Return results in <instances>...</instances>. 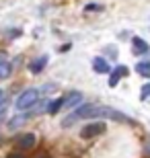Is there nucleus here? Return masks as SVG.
<instances>
[{
    "label": "nucleus",
    "instance_id": "obj_9",
    "mask_svg": "<svg viewBox=\"0 0 150 158\" xmlns=\"http://www.w3.org/2000/svg\"><path fill=\"white\" fill-rule=\"evenodd\" d=\"M11 74H12V66L2 60V62H0V80H6Z\"/></svg>",
    "mask_w": 150,
    "mask_h": 158
},
{
    "label": "nucleus",
    "instance_id": "obj_18",
    "mask_svg": "<svg viewBox=\"0 0 150 158\" xmlns=\"http://www.w3.org/2000/svg\"><path fill=\"white\" fill-rule=\"evenodd\" d=\"M2 99H4V93H2V88H0V103H2Z\"/></svg>",
    "mask_w": 150,
    "mask_h": 158
},
{
    "label": "nucleus",
    "instance_id": "obj_17",
    "mask_svg": "<svg viewBox=\"0 0 150 158\" xmlns=\"http://www.w3.org/2000/svg\"><path fill=\"white\" fill-rule=\"evenodd\" d=\"M8 158H23V156H21V154H17V152H12V154H11Z\"/></svg>",
    "mask_w": 150,
    "mask_h": 158
},
{
    "label": "nucleus",
    "instance_id": "obj_3",
    "mask_svg": "<svg viewBox=\"0 0 150 158\" xmlns=\"http://www.w3.org/2000/svg\"><path fill=\"white\" fill-rule=\"evenodd\" d=\"M103 131H105V123L103 121H92V123H88V125H84V127H82L80 135L84 138V140H91V138H95V135H99V134H103Z\"/></svg>",
    "mask_w": 150,
    "mask_h": 158
},
{
    "label": "nucleus",
    "instance_id": "obj_4",
    "mask_svg": "<svg viewBox=\"0 0 150 158\" xmlns=\"http://www.w3.org/2000/svg\"><path fill=\"white\" fill-rule=\"evenodd\" d=\"M82 105V93H78V90H72V93H68L66 97H64V105L66 109H74V107Z\"/></svg>",
    "mask_w": 150,
    "mask_h": 158
},
{
    "label": "nucleus",
    "instance_id": "obj_19",
    "mask_svg": "<svg viewBox=\"0 0 150 158\" xmlns=\"http://www.w3.org/2000/svg\"><path fill=\"white\" fill-rule=\"evenodd\" d=\"M45 158H47V156H45Z\"/></svg>",
    "mask_w": 150,
    "mask_h": 158
},
{
    "label": "nucleus",
    "instance_id": "obj_2",
    "mask_svg": "<svg viewBox=\"0 0 150 158\" xmlns=\"http://www.w3.org/2000/svg\"><path fill=\"white\" fill-rule=\"evenodd\" d=\"M37 99H39V93L35 90V88H29V90H25L21 97L17 99L15 107H17V111H29L37 105Z\"/></svg>",
    "mask_w": 150,
    "mask_h": 158
},
{
    "label": "nucleus",
    "instance_id": "obj_13",
    "mask_svg": "<svg viewBox=\"0 0 150 158\" xmlns=\"http://www.w3.org/2000/svg\"><path fill=\"white\" fill-rule=\"evenodd\" d=\"M113 72L121 78V76H127V72H130V70H127V66H115V70H113Z\"/></svg>",
    "mask_w": 150,
    "mask_h": 158
},
{
    "label": "nucleus",
    "instance_id": "obj_11",
    "mask_svg": "<svg viewBox=\"0 0 150 158\" xmlns=\"http://www.w3.org/2000/svg\"><path fill=\"white\" fill-rule=\"evenodd\" d=\"M64 105V99H56V101H49V103H47V113H56L60 109V107Z\"/></svg>",
    "mask_w": 150,
    "mask_h": 158
},
{
    "label": "nucleus",
    "instance_id": "obj_10",
    "mask_svg": "<svg viewBox=\"0 0 150 158\" xmlns=\"http://www.w3.org/2000/svg\"><path fill=\"white\" fill-rule=\"evenodd\" d=\"M136 72H138L140 76L150 78V62H140V64L136 66Z\"/></svg>",
    "mask_w": 150,
    "mask_h": 158
},
{
    "label": "nucleus",
    "instance_id": "obj_1",
    "mask_svg": "<svg viewBox=\"0 0 150 158\" xmlns=\"http://www.w3.org/2000/svg\"><path fill=\"white\" fill-rule=\"evenodd\" d=\"M87 117L115 119V121H121V123H130V121H132L126 113L115 111V109H111V107H91V105H82L80 107V105H78V109L62 121V127H70V125H74V123H76V119H87Z\"/></svg>",
    "mask_w": 150,
    "mask_h": 158
},
{
    "label": "nucleus",
    "instance_id": "obj_14",
    "mask_svg": "<svg viewBox=\"0 0 150 158\" xmlns=\"http://www.w3.org/2000/svg\"><path fill=\"white\" fill-rule=\"evenodd\" d=\"M84 10H87V12H92V10H103V6H101V4H97V2H92V4L84 6Z\"/></svg>",
    "mask_w": 150,
    "mask_h": 158
},
{
    "label": "nucleus",
    "instance_id": "obj_5",
    "mask_svg": "<svg viewBox=\"0 0 150 158\" xmlns=\"http://www.w3.org/2000/svg\"><path fill=\"white\" fill-rule=\"evenodd\" d=\"M132 47H134V56L148 53V43H146L142 37H138V35H134V37H132Z\"/></svg>",
    "mask_w": 150,
    "mask_h": 158
},
{
    "label": "nucleus",
    "instance_id": "obj_15",
    "mask_svg": "<svg viewBox=\"0 0 150 158\" xmlns=\"http://www.w3.org/2000/svg\"><path fill=\"white\" fill-rule=\"evenodd\" d=\"M117 82H119V76H117L115 72H111V76H109V86L115 88V86H117Z\"/></svg>",
    "mask_w": 150,
    "mask_h": 158
},
{
    "label": "nucleus",
    "instance_id": "obj_12",
    "mask_svg": "<svg viewBox=\"0 0 150 158\" xmlns=\"http://www.w3.org/2000/svg\"><path fill=\"white\" fill-rule=\"evenodd\" d=\"M25 121H27V115H17V117H12V121L8 123V127H11V129H17V127H21Z\"/></svg>",
    "mask_w": 150,
    "mask_h": 158
},
{
    "label": "nucleus",
    "instance_id": "obj_6",
    "mask_svg": "<svg viewBox=\"0 0 150 158\" xmlns=\"http://www.w3.org/2000/svg\"><path fill=\"white\" fill-rule=\"evenodd\" d=\"M45 66H47V56H39V58L31 60L29 70L33 72V74H39V72H43V70H45Z\"/></svg>",
    "mask_w": 150,
    "mask_h": 158
},
{
    "label": "nucleus",
    "instance_id": "obj_7",
    "mask_svg": "<svg viewBox=\"0 0 150 158\" xmlns=\"http://www.w3.org/2000/svg\"><path fill=\"white\" fill-rule=\"evenodd\" d=\"M35 142H37L35 134H23L21 138H19L17 146L21 148V150H29V148H33V146H35Z\"/></svg>",
    "mask_w": 150,
    "mask_h": 158
},
{
    "label": "nucleus",
    "instance_id": "obj_16",
    "mask_svg": "<svg viewBox=\"0 0 150 158\" xmlns=\"http://www.w3.org/2000/svg\"><path fill=\"white\" fill-rule=\"evenodd\" d=\"M140 94H142V99H146V97H150V82H146L144 86H142V93H140Z\"/></svg>",
    "mask_w": 150,
    "mask_h": 158
},
{
    "label": "nucleus",
    "instance_id": "obj_8",
    "mask_svg": "<svg viewBox=\"0 0 150 158\" xmlns=\"http://www.w3.org/2000/svg\"><path fill=\"white\" fill-rule=\"evenodd\" d=\"M92 70L97 72V74H109L111 68H109V64H107L105 58H95L92 60Z\"/></svg>",
    "mask_w": 150,
    "mask_h": 158
}]
</instances>
